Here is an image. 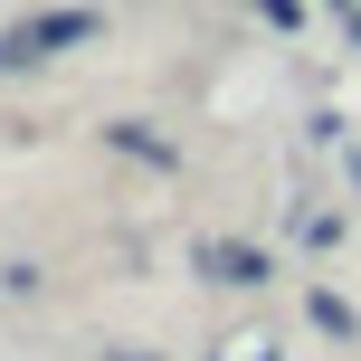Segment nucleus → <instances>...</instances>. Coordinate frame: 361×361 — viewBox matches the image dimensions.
I'll use <instances>...</instances> for the list:
<instances>
[{
	"label": "nucleus",
	"mask_w": 361,
	"mask_h": 361,
	"mask_svg": "<svg viewBox=\"0 0 361 361\" xmlns=\"http://www.w3.org/2000/svg\"><path fill=\"white\" fill-rule=\"evenodd\" d=\"M114 361H152V352H114Z\"/></svg>",
	"instance_id": "7"
},
{
	"label": "nucleus",
	"mask_w": 361,
	"mask_h": 361,
	"mask_svg": "<svg viewBox=\"0 0 361 361\" xmlns=\"http://www.w3.org/2000/svg\"><path fill=\"white\" fill-rule=\"evenodd\" d=\"M343 29H352V38H361V10H343Z\"/></svg>",
	"instance_id": "6"
},
{
	"label": "nucleus",
	"mask_w": 361,
	"mask_h": 361,
	"mask_svg": "<svg viewBox=\"0 0 361 361\" xmlns=\"http://www.w3.org/2000/svg\"><path fill=\"white\" fill-rule=\"evenodd\" d=\"M114 152H143V162H171V143H162V133H143V124H114Z\"/></svg>",
	"instance_id": "3"
},
{
	"label": "nucleus",
	"mask_w": 361,
	"mask_h": 361,
	"mask_svg": "<svg viewBox=\"0 0 361 361\" xmlns=\"http://www.w3.org/2000/svg\"><path fill=\"white\" fill-rule=\"evenodd\" d=\"M228 361H276V343H267V333H247V343H228Z\"/></svg>",
	"instance_id": "4"
},
{
	"label": "nucleus",
	"mask_w": 361,
	"mask_h": 361,
	"mask_svg": "<svg viewBox=\"0 0 361 361\" xmlns=\"http://www.w3.org/2000/svg\"><path fill=\"white\" fill-rule=\"evenodd\" d=\"M257 10H267L276 29H295V19H305V0H257Z\"/></svg>",
	"instance_id": "5"
},
{
	"label": "nucleus",
	"mask_w": 361,
	"mask_h": 361,
	"mask_svg": "<svg viewBox=\"0 0 361 361\" xmlns=\"http://www.w3.org/2000/svg\"><path fill=\"white\" fill-rule=\"evenodd\" d=\"M95 29H105V10H38V19H10V29H0V76L38 67V57H57V48H86Z\"/></svg>",
	"instance_id": "1"
},
{
	"label": "nucleus",
	"mask_w": 361,
	"mask_h": 361,
	"mask_svg": "<svg viewBox=\"0 0 361 361\" xmlns=\"http://www.w3.org/2000/svg\"><path fill=\"white\" fill-rule=\"evenodd\" d=\"M200 276H219V286H267V257L257 247H238V238H200Z\"/></svg>",
	"instance_id": "2"
}]
</instances>
